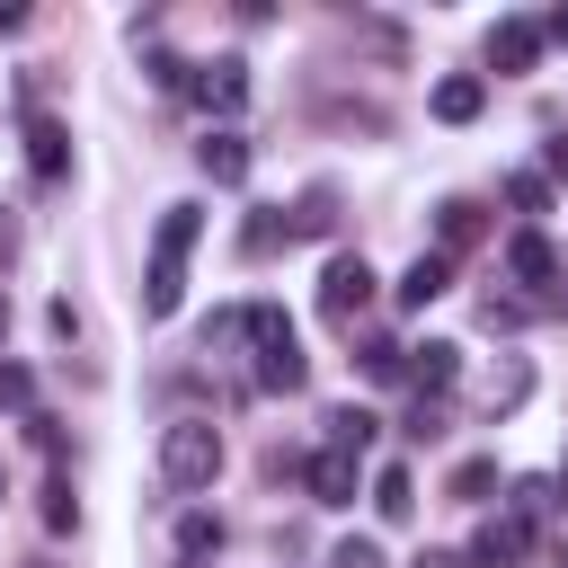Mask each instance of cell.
<instances>
[{
	"label": "cell",
	"instance_id": "1",
	"mask_svg": "<svg viewBox=\"0 0 568 568\" xmlns=\"http://www.w3.org/2000/svg\"><path fill=\"white\" fill-rule=\"evenodd\" d=\"M204 240V213L195 204H169L160 213V231H151V266H142V311L151 320H169L178 302H186V248Z\"/></svg>",
	"mask_w": 568,
	"mask_h": 568
},
{
	"label": "cell",
	"instance_id": "2",
	"mask_svg": "<svg viewBox=\"0 0 568 568\" xmlns=\"http://www.w3.org/2000/svg\"><path fill=\"white\" fill-rule=\"evenodd\" d=\"M240 337L257 346V390H302V382H311L302 337H293V320H284L275 302H248V311H240Z\"/></svg>",
	"mask_w": 568,
	"mask_h": 568
},
{
	"label": "cell",
	"instance_id": "3",
	"mask_svg": "<svg viewBox=\"0 0 568 568\" xmlns=\"http://www.w3.org/2000/svg\"><path fill=\"white\" fill-rule=\"evenodd\" d=\"M160 470H169V488H213V470H222V426H213V417L160 426Z\"/></svg>",
	"mask_w": 568,
	"mask_h": 568
},
{
	"label": "cell",
	"instance_id": "4",
	"mask_svg": "<svg viewBox=\"0 0 568 568\" xmlns=\"http://www.w3.org/2000/svg\"><path fill=\"white\" fill-rule=\"evenodd\" d=\"M364 302H373V266H364V248H337V257L320 266V311H328V320L346 328V320H355Z\"/></svg>",
	"mask_w": 568,
	"mask_h": 568
},
{
	"label": "cell",
	"instance_id": "5",
	"mask_svg": "<svg viewBox=\"0 0 568 568\" xmlns=\"http://www.w3.org/2000/svg\"><path fill=\"white\" fill-rule=\"evenodd\" d=\"M186 98H195V106H213V115H240V106H248V62H240V53L195 62V71H186Z\"/></svg>",
	"mask_w": 568,
	"mask_h": 568
},
{
	"label": "cell",
	"instance_id": "6",
	"mask_svg": "<svg viewBox=\"0 0 568 568\" xmlns=\"http://www.w3.org/2000/svg\"><path fill=\"white\" fill-rule=\"evenodd\" d=\"M524 550H532V524H524L515 506H506V515H488V524L470 532V568H515Z\"/></svg>",
	"mask_w": 568,
	"mask_h": 568
},
{
	"label": "cell",
	"instance_id": "7",
	"mask_svg": "<svg viewBox=\"0 0 568 568\" xmlns=\"http://www.w3.org/2000/svg\"><path fill=\"white\" fill-rule=\"evenodd\" d=\"M302 479H311V497H320V506H355V479H364V462H355V453H337V444H320Z\"/></svg>",
	"mask_w": 568,
	"mask_h": 568
},
{
	"label": "cell",
	"instance_id": "8",
	"mask_svg": "<svg viewBox=\"0 0 568 568\" xmlns=\"http://www.w3.org/2000/svg\"><path fill=\"white\" fill-rule=\"evenodd\" d=\"M488 62L497 71H532L541 62V18H497L488 27Z\"/></svg>",
	"mask_w": 568,
	"mask_h": 568
},
{
	"label": "cell",
	"instance_id": "9",
	"mask_svg": "<svg viewBox=\"0 0 568 568\" xmlns=\"http://www.w3.org/2000/svg\"><path fill=\"white\" fill-rule=\"evenodd\" d=\"M27 169H36V186H62V178H71V133H62L53 115L27 124Z\"/></svg>",
	"mask_w": 568,
	"mask_h": 568
},
{
	"label": "cell",
	"instance_id": "10",
	"mask_svg": "<svg viewBox=\"0 0 568 568\" xmlns=\"http://www.w3.org/2000/svg\"><path fill=\"white\" fill-rule=\"evenodd\" d=\"M195 169H204L213 186H240V178H248V133H231V124H213V133L195 142Z\"/></svg>",
	"mask_w": 568,
	"mask_h": 568
},
{
	"label": "cell",
	"instance_id": "11",
	"mask_svg": "<svg viewBox=\"0 0 568 568\" xmlns=\"http://www.w3.org/2000/svg\"><path fill=\"white\" fill-rule=\"evenodd\" d=\"M390 293H399V311H426L435 293H453V257H444V248H417V257H408V275H399Z\"/></svg>",
	"mask_w": 568,
	"mask_h": 568
},
{
	"label": "cell",
	"instance_id": "12",
	"mask_svg": "<svg viewBox=\"0 0 568 568\" xmlns=\"http://www.w3.org/2000/svg\"><path fill=\"white\" fill-rule=\"evenodd\" d=\"M453 373H462V346H453V337L408 346V382H417V399H444V390H453Z\"/></svg>",
	"mask_w": 568,
	"mask_h": 568
},
{
	"label": "cell",
	"instance_id": "13",
	"mask_svg": "<svg viewBox=\"0 0 568 568\" xmlns=\"http://www.w3.org/2000/svg\"><path fill=\"white\" fill-rule=\"evenodd\" d=\"M506 275H515V284H559V248H550L541 231H515V248H506Z\"/></svg>",
	"mask_w": 568,
	"mask_h": 568
},
{
	"label": "cell",
	"instance_id": "14",
	"mask_svg": "<svg viewBox=\"0 0 568 568\" xmlns=\"http://www.w3.org/2000/svg\"><path fill=\"white\" fill-rule=\"evenodd\" d=\"M524 390H532V364H524V355H506V364L479 382V408H488V417H506V408H524Z\"/></svg>",
	"mask_w": 568,
	"mask_h": 568
},
{
	"label": "cell",
	"instance_id": "15",
	"mask_svg": "<svg viewBox=\"0 0 568 568\" xmlns=\"http://www.w3.org/2000/svg\"><path fill=\"white\" fill-rule=\"evenodd\" d=\"M373 515H382V524H408V515H417V479H408L399 462L373 470Z\"/></svg>",
	"mask_w": 568,
	"mask_h": 568
},
{
	"label": "cell",
	"instance_id": "16",
	"mask_svg": "<svg viewBox=\"0 0 568 568\" xmlns=\"http://www.w3.org/2000/svg\"><path fill=\"white\" fill-rule=\"evenodd\" d=\"M488 106V80H470V71H453V80H435V115L444 124H470Z\"/></svg>",
	"mask_w": 568,
	"mask_h": 568
},
{
	"label": "cell",
	"instance_id": "17",
	"mask_svg": "<svg viewBox=\"0 0 568 568\" xmlns=\"http://www.w3.org/2000/svg\"><path fill=\"white\" fill-rule=\"evenodd\" d=\"M470 240H479V204H462V195L435 204V248L453 257V248H470Z\"/></svg>",
	"mask_w": 568,
	"mask_h": 568
},
{
	"label": "cell",
	"instance_id": "18",
	"mask_svg": "<svg viewBox=\"0 0 568 568\" xmlns=\"http://www.w3.org/2000/svg\"><path fill=\"white\" fill-rule=\"evenodd\" d=\"M373 426H382V417H364V408H328V444H337V453H355V462L373 453Z\"/></svg>",
	"mask_w": 568,
	"mask_h": 568
},
{
	"label": "cell",
	"instance_id": "19",
	"mask_svg": "<svg viewBox=\"0 0 568 568\" xmlns=\"http://www.w3.org/2000/svg\"><path fill=\"white\" fill-rule=\"evenodd\" d=\"M178 550H186V559H204V550H222V515H204V506H186V515H178Z\"/></svg>",
	"mask_w": 568,
	"mask_h": 568
},
{
	"label": "cell",
	"instance_id": "20",
	"mask_svg": "<svg viewBox=\"0 0 568 568\" xmlns=\"http://www.w3.org/2000/svg\"><path fill=\"white\" fill-rule=\"evenodd\" d=\"M328 222H337V195H328V186H311V195L293 204V240H320Z\"/></svg>",
	"mask_w": 568,
	"mask_h": 568
},
{
	"label": "cell",
	"instance_id": "21",
	"mask_svg": "<svg viewBox=\"0 0 568 568\" xmlns=\"http://www.w3.org/2000/svg\"><path fill=\"white\" fill-rule=\"evenodd\" d=\"M506 204H515V213H550V178H541V169H515V178H506Z\"/></svg>",
	"mask_w": 568,
	"mask_h": 568
},
{
	"label": "cell",
	"instance_id": "22",
	"mask_svg": "<svg viewBox=\"0 0 568 568\" xmlns=\"http://www.w3.org/2000/svg\"><path fill=\"white\" fill-rule=\"evenodd\" d=\"M44 532H80V497H71V479H44Z\"/></svg>",
	"mask_w": 568,
	"mask_h": 568
},
{
	"label": "cell",
	"instance_id": "23",
	"mask_svg": "<svg viewBox=\"0 0 568 568\" xmlns=\"http://www.w3.org/2000/svg\"><path fill=\"white\" fill-rule=\"evenodd\" d=\"M364 373H373V382H399V373H408V346H390V337H364Z\"/></svg>",
	"mask_w": 568,
	"mask_h": 568
},
{
	"label": "cell",
	"instance_id": "24",
	"mask_svg": "<svg viewBox=\"0 0 568 568\" xmlns=\"http://www.w3.org/2000/svg\"><path fill=\"white\" fill-rule=\"evenodd\" d=\"M550 506H559V479H515V515L524 524H541Z\"/></svg>",
	"mask_w": 568,
	"mask_h": 568
},
{
	"label": "cell",
	"instance_id": "25",
	"mask_svg": "<svg viewBox=\"0 0 568 568\" xmlns=\"http://www.w3.org/2000/svg\"><path fill=\"white\" fill-rule=\"evenodd\" d=\"M0 408L36 417V373H27V364H0Z\"/></svg>",
	"mask_w": 568,
	"mask_h": 568
},
{
	"label": "cell",
	"instance_id": "26",
	"mask_svg": "<svg viewBox=\"0 0 568 568\" xmlns=\"http://www.w3.org/2000/svg\"><path fill=\"white\" fill-rule=\"evenodd\" d=\"M488 488H497V462H462V470H453V497H462V506H479Z\"/></svg>",
	"mask_w": 568,
	"mask_h": 568
},
{
	"label": "cell",
	"instance_id": "27",
	"mask_svg": "<svg viewBox=\"0 0 568 568\" xmlns=\"http://www.w3.org/2000/svg\"><path fill=\"white\" fill-rule=\"evenodd\" d=\"M275 240H293V222H284V213H257V222H248V257H266Z\"/></svg>",
	"mask_w": 568,
	"mask_h": 568
},
{
	"label": "cell",
	"instance_id": "28",
	"mask_svg": "<svg viewBox=\"0 0 568 568\" xmlns=\"http://www.w3.org/2000/svg\"><path fill=\"white\" fill-rule=\"evenodd\" d=\"M408 435H417V444H426V435H444V408H435V399H417V408H408Z\"/></svg>",
	"mask_w": 568,
	"mask_h": 568
},
{
	"label": "cell",
	"instance_id": "29",
	"mask_svg": "<svg viewBox=\"0 0 568 568\" xmlns=\"http://www.w3.org/2000/svg\"><path fill=\"white\" fill-rule=\"evenodd\" d=\"M328 568H382V550H373V541H337V559H328Z\"/></svg>",
	"mask_w": 568,
	"mask_h": 568
},
{
	"label": "cell",
	"instance_id": "30",
	"mask_svg": "<svg viewBox=\"0 0 568 568\" xmlns=\"http://www.w3.org/2000/svg\"><path fill=\"white\" fill-rule=\"evenodd\" d=\"M541 178H568V133H550V142H541Z\"/></svg>",
	"mask_w": 568,
	"mask_h": 568
},
{
	"label": "cell",
	"instance_id": "31",
	"mask_svg": "<svg viewBox=\"0 0 568 568\" xmlns=\"http://www.w3.org/2000/svg\"><path fill=\"white\" fill-rule=\"evenodd\" d=\"M541 44H568V9H550V18H541Z\"/></svg>",
	"mask_w": 568,
	"mask_h": 568
},
{
	"label": "cell",
	"instance_id": "32",
	"mask_svg": "<svg viewBox=\"0 0 568 568\" xmlns=\"http://www.w3.org/2000/svg\"><path fill=\"white\" fill-rule=\"evenodd\" d=\"M18 27H27V9H18V0H0V36H18Z\"/></svg>",
	"mask_w": 568,
	"mask_h": 568
},
{
	"label": "cell",
	"instance_id": "33",
	"mask_svg": "<svg viewBox=\"0 0 568 568\" xmlns=\"http://www.w3.org/2000/svg\"><path fill=\"white\" fill-rule=\"evenodd\" d=\"M408 568H462V559H453V550H417Z\"/></svg>",
	"mask_w": 568,
	"mask_h": 568
},
{
	"label": "cell",
	"instance_id": "34",
	"mask_svg": "<svg viewBox=\"0 0 568 568\" xmlns=\"http://www.w3.org/2000/svg\"><path fill=\"white\" fill-rule=\"evenodd\" d=\"M559 506H568V470H559Z\"/></svg>",
	"mask_w": 568,
	"mask_h": 568
},
{
	"label": "cell",
	"instance_id": "35",
	"mask_svg": "<svg viewBox=\"0 0 568 568\" xmlns=\"http://www.w3.org/2000/svg\"><path fill=\"white\" fill-rule=\"evenodd\" d=\"M178 568H204V559H178Z\"/></svg>",
	"mask_w": 568,
	"mask_h": 568
},
{
	"label": "cell",
	"instance_id": "36",
	"mask_svg": "<svg viewBox=\"0 0 568 568\" xmlns=\"http://www.w3.org/2000/svg\"><path fill=\"white\" fill-rule=\"evenodd\" d=\"M0 320H9V302H0Z\"/></svg>",
	"mask_w": 568,
	"mask_h": 568
},
{
	"label": "cell",
	"instance_id": "37",
	"mask_svg": "<svg viewBox=\"0 0 568 568\" xmlns=\"http://www.w3.org/2000/svg\"><path fill=\"white\" fill-rule=\"evenodd\" d=\"M559 568H568V550H559Z\"/></svg>",
	"mask_w": 568,
	"mask_h": 568
},
{
	"label": "cell",
	"instance_id": "38",
	"mask_svg": "<svg viewBox=\"0 0 568 568\" xmlns=\"http://www.w3.org/2000/svg\"><path fill=\"white\" fill-rule=\"evenodd\" d=\"M0 497H9V479H0Z\"/></svg>",
	"mask_w": 568,
	"mask_h": 568
}]
</instances>
